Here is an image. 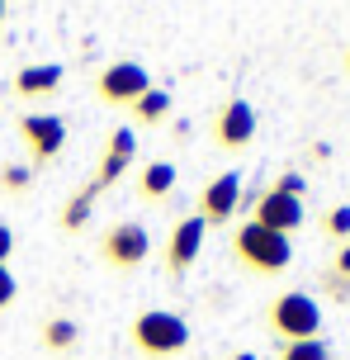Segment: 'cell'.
<instances>
[{
	"label": "cell",
	"instance_id": "cell-1",
	"mask_svg": "<svg viewBox=\"0 0 350 360\" xmlns=\"http://www.w3.org/2000/svg\"><path fill=\"white\" fill-rule=\"evenodd\" d=\"M128 342L142 360H175L189 346V323L170 308H142L128 327Z\"/></svg>",
	"mask_w": 350,
	"mask_h": 360
},
{
	"label": "cell",
	"instance_id": "cell-2",
	"mask_svg": "<svg viewBox=\"0 0 350 360\" xmlns=\"http://www.w3.org/2000/svg\"><path fill=\"white\" fill-rule=\"evenodd\" d=\"M232 256L251 275H284L289 261H294V242L284 233H270V228H260V223L246 218L241 228H232Z\"/></svg>",
	"mask_w": 350,
	"mask_h": 360
},
{
	"label": "cell",
	"instance_id": "cell-3",
	"mask_svg": "<svg viewBox=\"0 0 350 360\" xmlns=\"http://www.w3.org/2000/svg\"><path fill=\"white\" fill-rule=\"evenodd\" d=\"M265 327H270V337L275 342H313L317 332H322V308H317L313 294H303V289H284L270 299L265 308Z\"/></svg>",
	"mask_w": 350,
	"mask_h": 360
},
{
	"label": "cell",
	"instance_id": "cell-4",
	"mask_svg": "<svg viewBox=\"0 0 350 360\" xmlns=\"http://www.w3.org/2000/svg\"><path fill=\"white\" fill-rule=\"evenodd\" d=\"M19 143L24 152L34 157V166H53L62 157V147H67V119L62 114H43V109H29V114H19Z\"/></svg>",
	"mask_w": 350,
	"mask_h": 360
},
{
	"label": "cell",
	"instance_id": "cell-5",
	"mask_svg": "<svg viewBox=\"0 0 350 360\" xmlns=\"http://www.w3.org/2000/svg\"><path fill=\"white\" fill-rule=\"evenodd\" d=\"M147 90H152V72L142 67V62H133V57L109 62L105 72L95 76V95H100L109 109H123V114H128V105L137 100V95H147Z\"/></svg>",
	"mask_w": 350,
	"mask_h": 360
},
{
	"label": "cell",
	"instance_id": "cell-6",
	"mask_svg": "<svg viewBox=\"0 0 350 360\" xmlns=\"http://www.w3.org/2000/svg\"><path fill=\"white\" fill-rule=\"evenodd\" d=\"M256 105L251 100H241V95H232V100H222L218 114H213V143L222 147V152H246V147L256 143Z\"/></svg>",
	"mask_w": 350,
	"mask_h": 360
},
{
	"label": "cell",
	"instance_id": "cell-7",
	"mask_svg": "<svg viewBox=\"0 0 350 360\" xmlns=\"http://www.w3.org/2000/svg\"><path fill=\"white\" fill-rule=\"evenodd\" d=\"M152 256V233L142 223H114L109 233L100 237V261L114 270H137Z\"/></svg>",
	"mask_w": 350,
	"mask_h": 360
},
{
	"label": "cell",
	"instance_id": "cell-8",
	"mask_svg": "<svg viewBox=\"0 0 350 360\" xmlns=\"http://www.w3.org/2000/svg\"><path fill=\"white\" fill-rule=\"evenodd\" d=\"M237 204H241V176H237V171H218V176L199 190L194 214H199L208 228H218V223H232Z\"/></svg>",
	"mask_w": 350,
	"mask_h": 360
},
{
	"label": "cell",
	"instance_id": "cell-9",
	"mask_svg": "<svg viewBox=\"0 0 350 360\" xmlns=\"http://www.w3.org/2000/svg\"><path fill=\"white\" fill-rule=\"evenodd\" d=\"M203 233H208V223H203L199 214H184L180 223L170 228L166 252H161V261H166L170 275H184V270L199 261V252H203Z\"/></svg>",
	"mask_w": 350,
	"mask_h": 360
},
{
	"label": "cell",
	"instance_id": "cell-10",
	"mask_svg": "<svg viewBox=\"0 0 350 360\" xmlns=\"http://www.w3.org/2000/svg\"><path fill=\"white\" fill-rule=\"evenodd\" d=\"M133 157H137V133H133L128 124L109 128V138H105V152H100V171H95V185L100 190H109V185H119V176L133 166Z\"/></svg>",
	"mask_w": 350,
	"mask_h": 360
},
{
	"label": "cell",
	"instance_id": "cell-11",
	"mask_svg": "<svg viewBox=\"0 0 350 360\" xmlns=\"http://www.w3.org/2000/svg\"><path fill=\"white\" fill-rule=\"evenodd\" d=\"M251 223H260V228H270V233H294V228H303V199L298 195H284V190H265V195L256 199V214H251Z\"/></svg>",
	"mask_w": 350,
	"mask_h": 360
},
{
	"label": "cell",
	"instance_id": "cell-12",
	"mask_svg": "<svg viewBox=\"0 0 350 360\" xmlns=\"http://www.w3.org/2000/svg\"><path fill=\"white\" fill-rule=\"evenodd\" d=\"M62 62H34V67H19L15 72V95L19 100H43L62 90Z\"/></svg>",
	"mask_w": 350,
	"mask_h": 360
},
{
	"label": "cell",
	"instance_id": "cell-13",
	"mask_svg": "<svg viewBox=\"0 0 350 360\" xmlns=\"http://www.w3.org/2000/svg\"><path fill=\"white\" fill-rule=\"evenodd\" d=\"M175 180H180V171L170 162H147L137 171V199H142V204H170Z\"/></svg>",
	"mask_w": 350,
	"mask_h": 360
},
{
	"label": "cell",
	"instance_id": "cell-14",
	"mask_svg": "<svg viewBox=\"0 0 350 360\" xmlns=\"http://www.w3.org/2000/svg\"><path fill=\"white\" fill-rule=\"evenodd\" d=\"M38 342H43V351L48 356H72L76 346H81V323H72L67 313H53V318H43V327H38Z\"/></svg>",
	"mask_w": 350,
	"mask_h": 360
},
{
	"label": "cell",
	"instance_id": "cell-15",
	"mask_svg": "<svg viewBox=\"0 0 350 360\" xmlns=\"http://www.w3.org/2000/svg\"><path fill=\"white\" fill-rule=\"evenodd\" d=\"M95 199H100V185H95V180H86L76 195H67L62 214H57V228H62V233H81V228L90 223V214H95Z\"/></svg>",
	"mask_w": 350,
	"mask_h": 360
},
{
	"label": "cell",
	"instance_id": "cell-16",
	"mask_svg": "<svg viewBox=\"0 0 350 360\" xmlns=\"http://www.w3.org/2000/svg\"><path fill=\"white\" fill-rule=\"evenodd\" d=\"M166 114H170V90H161V86H152L147 95H137L128 105V119L133 124H147V128L166 124Z\"/></svg>",
	"mask_w": 350,
	"mask_h": 360
},
{
	"label": "cell",
	"instance_id": "cell-17",
	"mask_svg": "<svg viewBox=\"0 0 350 360\" xmlns=\"http://www.w3.org/2000/svg\"><path fill=\"white\" fill-rule=\"evenodd\" d=\"M279 360H332V351H327V342H322V337H313V342L279 346Z\"/></svg>",
	"mask_w": 350,
	"mask_h": 360
},
{
	"label": "cell",
	"instance_id": "cell-18",
	"mask_svg": "<svg viewBox=\"0 0 350 360\" xmlns=\"http://www.w3.org/2000/svg\"><path fill=\"white\" fill-rule=\"evenodd\" d=\"M29 180H34L29 166H19V162L0 166V190H5V195H24V190H29Z\"/></svg>",
	"mask_w": 350,
	"mask_h": 360
},
{
	"label": "cell",
	"instance_id": "cell-19",
	"mask_svg": "<svg viewBox=\"0 0 350 360\" xmlns=\"http://www.w3.org/2000/svg\"><path fill=\"white\" fill-rule=\"evenodd\" d=\"M322 233L336 237V242H350V204H336L322 214Z\"/></svg>",
	"mask_w": 350,
	"mask_h": 360
},
{
	"label": "cell",
	"instance_id": "cell-20",
	"mask_svg": "<svg viewBox=\"0 0 350 360\" xmlns=\"http://www.w3.org/2000/svg\"><path fill=\"white\" fill-rule=\"evenodd\" d=\"M332 289L336 294H350V242L341 247V256H336V266H332Z\"/></svg>",
	"mask_w": 350,
	"mask_h": 360
},
{
	"label": "cell",
	"instance_id": "cell-21",
	"mask_svg": "<svg viewBox=\"0 0 350 360\" xmlns=\"http://www.w3.org/2000/svg\"><path fill=\"white\" fill-rule=\"evenodd\" d=\"M15 294H19V285H15V275H10V266H0V313L15 304Z\"/></svg>",
	"mask_w": 350,
	"mask_h": 360
},
{
	"label": "cell",
	"instance_id": "cell-22",
	"mask_svg": "<svg viewBox=\"0 0 350 360\" xmlns=\"http://www.w3.org/2000/svg\"><path fill=\"white\" fill-rule=\"evenodd\" d=\"M275 190H284V195H303V176H298V171H284V176L275 180Z\"/></svg>",
	"mask_w": 350,
	"mask_h": 360
},
{
	"label": "cell",
	"instance_id": "cell-23",
	"mask_svg": "<svg viewBox=\"0 0 350 360\" xmlns=\"http://www.w3.org/2000/svg\"><path fill=\"white\" fill-rule=\"evenodd\" d=\"M10 256H15V228L0 223V266H10Z\"/></svg>",
	"mask_w": 350,
	"mask_h": 360
},
{
	"label": "cell",
	"instance_id": "cell-24",
	"mask_svg": "<svg viewBox=\"0 0 350 360\" xmlns=\"http://www.w3.org/2000/svg\"><path fill=\"white\" fill-rule=\"evenodd\" d=\"M227 360H260L256 351H237V356H227Z\"/></svg>",
	"mask_w": 350,
	"mask_h": 360
},
{
	"label": "cell",
	"instance_id": "cell-25",
	"mask_svg": "<svg viewBox=\"0 0 350 360\" xmlns=\"http://www.w3.org/2000/svg\"><path fill=\"white\" fill-rule=\"evenodd\" d=\"M0 24H5V0H0Z\"/></svg>",
	"mask_w": 350,
	"mask_h": 360
},
{
	"label": "cell",
	"instance_id": "cell-26",
	"mask_svg": "<svg viewBox=\"0 0 350 360\" xmlns=\"http://www.w3.org/2000/svg\"><path fill=\"white\" fill-rule=\"evenodd\" d=\"M346 72H350V53H346Z\"/></svg>",
	"mask_w": 350,
	"mask_h": 360
}]
</instances>
